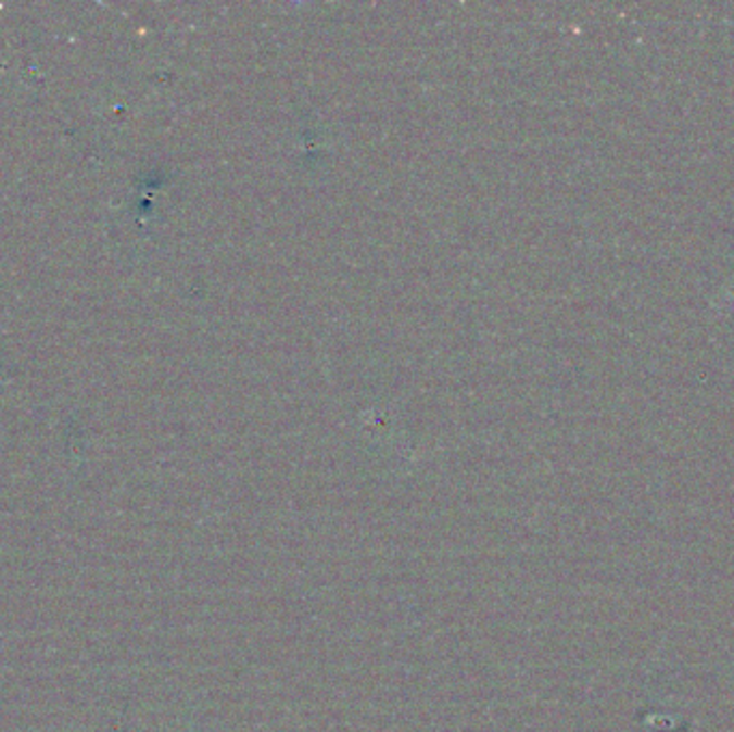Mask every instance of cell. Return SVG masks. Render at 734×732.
Returning <instances> with one entry per match:
<instances>
[{"instance_id":"cell-1","label":"cell","mask_w":734,"mask_h":732,"mask_svg":"<svg viewBox=\"0 0 734 732\" xmlns=\"http://www.w3.org/2000/svg\"><path fill=\"white\" fill-rule=\"evenodd\" d=\"M724 294H726V303H729V307L734 310V281L731 283V286H729V288H726V292H724Z\"/></svg>"}]
</instances>
